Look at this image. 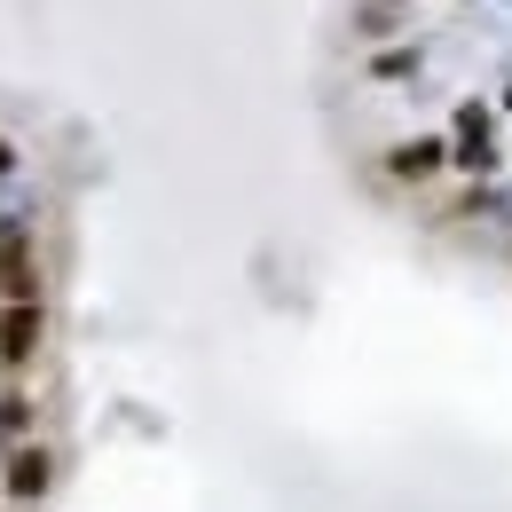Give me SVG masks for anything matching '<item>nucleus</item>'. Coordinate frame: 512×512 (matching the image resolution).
<instances>
[{
	"label": "nucleus",
	"mask_w": 512,
	"mask_h": 512,
	"mask_svg": "<svg viewBox=\"0 0 512 512\" xmlns=\"http://www.w3.org/2000/svg\"><path fill=\"white\" fill-rule=\"evenodd\" d=\"M32 347H40V308H16V316L0 323V355H8V363H24Z\"/></svg>",
	"instance_id": "f257e3e1"
},
{
	"label": "nucleus",
	"mask_w": 512,
	"mask_h": 512,
	"mask_svg": "<svg viewBox=\"0 0 512 512\" xmlns=\"http://www.w3.org/2000/svg\"><path fill=\"white\" fill-rule=\"evenodd\" d=\"M0 292H8L16 308L32 300V268H24V245H16V237H0Z\"/></svg>",
	"instance_id": "f03ea898"
},
{
	"label": "nucleus",
	"mask_w": 512,
	"mask_h": 512,
	"mask_svg": "<svg viewBox=\"0 0 512 512\" xmlns=\"http://www.w3.org/2000/svg\"><path fill=\"white\" fill-rule=\"evenodd\" d=\"M8 489H16V497H40V489H48V457H40V449H24V457L8 465Z\"/></svg>",
	"instance_id": "7ed1b4c3"
},
{
	"label": "nucleus",
	"mask_w": 512,
	"mask_h": 512,
	"mask_svg": "<svg viewBox=\"0 0 512 512\" xmlns=\"http://www.w3.org/2000/svg\"><path fill=\"white\" fill-rule=\"evenodd\" d=\"M0 174H8V150H0Z\"/></svg>",
	"instance_id": "20e7f679"
}]
</instances>
